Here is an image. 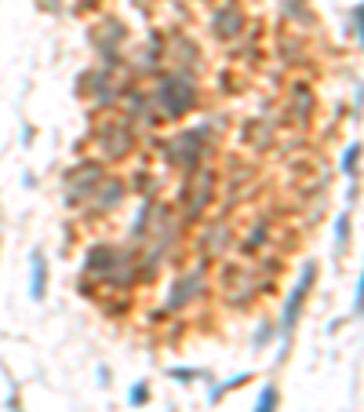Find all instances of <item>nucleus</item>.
<instances>
[{
	"label": "nucleus",
	"mask_w": 364,
	"mask_h": 412,
	"mask_svg": "<svg viewBox=\"0 0 364 412\" xmlns=\"http://www.w3.org/2000/svg\"><path fill=\"white\" fill-rule=\"evenodd\" d=\"M357 26H360V40H364V8H357Z\"/></svg>",
	"instance_id": "10"
},
{
	"label": "nucleus",
	"mask_w": 364,
	"mask_h": 412,
	"mask_svg": "<svg viewBox=\"0 0 364 412\" xmlns=\"http://www.w3.org/2000/svg\"><path fill=\"white\" fill-rule=\"evenodd\" d=\"M44 281H48V274H44V259L33 256V299L44 296Z\"/></svg>",
	"instance_id": "4"
},
{
	"label": "nucleus",
	"mask_w": 364,
	"mask_h": 412,
	"mask_svg": "<svg viewBox=\"0 0 364 412\" xmlns=\"http://www.w3.org/2000/svg\"><path fill=\"white\" fill-rule=\"evenodd\" d=\"M277 408V387H262V394H259V405H255V412H273Z\"/></svg>",
	"instance_id": "5"
},
{
	"label": "nucleus",
	"mask_w": 364,
	"mask_h": 412,
	"mask_svg": "<svg viewBox=\"0 0 364 412\" xmlns=\"http://www.w3.org/2000/svg\"><path fill=\"white\" fill-rule=\"evenodd\" d=\"M157 102L168 117H182L189 106H193V84L186 77H168L160 80V92H157Z\"/></svg>",
	"instance_id": "1"
},
{
	"label": "nucleus",
	"mask_w": 364,
	"mask_h": 412,
	"mask_svg": "<svg viewBox=\"0 0 364 412\" xmlns=\"http://www.w3.org/2000/svg\"><path fill=\"white\" fill-rule=\"evenodd\" d=\"M357 157H360V146L353 142V146L346 150V157H342V172H346L350 179H353V168H357Z\"/></svg>",
	"instance_id": "7"
},
{
	"label": "nucleus",
	"mask_w": 364,
	"mask_h": 412,
	"mask_svg": "<svg viewBox=\"0 0 364 412\" xmlns=\"http://www.w3.org/2000/svg\"><path fill=\"white\" fill-rule=\"evenodd\" d=\"M146 398H149V390H146V383H139L131 390V405H146Z\"/></svg>",
	"instance_id": "8"
},
{
	"label": "nucleus",
	"mask_w": 364,
	"mask_h": 412,
	"mask_svg": "<svg viewBox=\"0 0 364 412\" xmlns=\"http://www.w3.org/2000/svg\"><path fill=\"white\" fill-rule=\"evenodd\" d=\"M313 277H317V266H306V274H302V281L295 284V292H292V299H288V307H284V332H292L295 328V321H299V310H302V303H306V296H310V284H313Z\"/></svg>",
	"instance_id": "2"
},
{
	"label": "nucleus",
	"mask_w": 364,
	"mask_h": 412,
	"mask_svg": "<svg viewBox=\"0 0 364 412\" xmlns=\"http://www.w3.org/2000/svg\"><path fill=\"white\" fill-rule=\"evenodd\" d=\"M339 252H346V244H350V212H342L339 216Z\"/></svg>",
	"instance_id": "6"
},
{
	"label": "nucleus",
	"mask_w": 364,
	"mask_h": 412,
	"mask_svg": "<svg viewBox=\"0 0 364 412\" xmlns=\"http://www.w3.org/2000/svg\"><path fill=\"white\" fill-rule=\"evenodd\" d=\"M357 310H364V274H360V288H357Z\"/></svg>",
	"instance_id": "9"
},
{
	"label": "nucleus",
	"mask_w": 364,
	"mask_h": 412,
	"mask_svg": "<svg viewBox=\"0 0 364 412\" xmlns=\"http://www.w3.org/2000/svg\"><path fill=\"white\" fill-rule=\"evenodd\" d=\"M240 26H244V15H240L237 8H222L215 15V33H222V37H233Z\"/></svg>",
	"instance_id": "3"
}]
</instances>
